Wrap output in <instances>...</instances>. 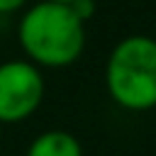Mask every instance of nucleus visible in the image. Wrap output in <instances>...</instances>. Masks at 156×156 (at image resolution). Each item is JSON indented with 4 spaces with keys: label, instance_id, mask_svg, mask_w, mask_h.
Wrapping results in <instances>:
<instances>
[{
    "label": "nucleus",
    "instance_id": "nucleus-3",
    "mask_svg": "<svg viewBox=\"0 0 156 156\" xmlns=\"http://www.w3.org/2000/svg\"><path fill=\"white\" fill-rule=\"evenodd\" d=\"M44 100L41 68L27 58L0 63V124H15L32 117Z\"/></svg>",
    "mask_w": 156,
    "mask_h": 156
},
{
    "label": "nucleus",
    "instance_id": "nucleus-8",
    "mask_svg": "<svg viewBox=\"0 0 156 156\" xmlns=\"http://www.w3.org/2000/svg\"><path fill=\"white\" fill-rule=\"evenodd\" d=\"M0 139H2V124H0Z\"/></svg>",
    "mask_w": 156,
    "mask_h": 156
},
{
    "label": "nucleus",
    "instance_id": "nucleus-7",
    "mask_svg": "<svg viewBox=\"0 0 156 156\" xmlns=\"http://www.w3.org/2000/svg\"><path fill=\"white\" fill-rule=\"evenodd\" d=\"M49 2H58V5H68V2H73V0H49Z\"/></svg>",
    "mask_w": 156,
    "mask_h": 156
},
{
    "label": "nucleus",
    "instance_id": "nucleus-5",
    "mask_svg": "<svg viewBox=\"0 0 156 156\" xmlns=\"http://www.w3.org/2000/svg\"><path fill=\"white\" fill-rule=\"evenodd\" d=\"M68 7L73 10V15H76L80 22L93 20V15H95V10H98L95 0H73V2H68Z\"/></svg>",
    "mask_w": 156,
    "mask_h": 156
},
{
    "label": "nucleus",
    "instance_id": "nucleus-1",
    "mask_svg": "<svg viewBox=\"0 0 156 156\" xmlns=\"http://www.w3.org/2000/svg\"><path fill=\"white\" fill-rule=\"evenodd\" d=\"M17 39L27 61L34 66L66 68L83 56L85 22H80L68 5L39 0L20 17Z\"/></svg>",
    "mask_w": 156,
    "mask_h": 156
},
{
    "label": "nucleus",
    "instance_id": "nucleus-4",
    "mask_svg": "<svg viewBox=\"0 0 156 156\" xmlns=\"http://www.w3.org/2000/svg\"><path fill=\"white\" fill-rule=\"evenodd\" d=\"M24 156H83V146L71 132L49 129L32 139Z\"/></svg>",
    "mask_w": 156,
    "mask_h": 156
},
{
    "label": "nucleus",
    "instance_id": "nucleus-6",
    "mask_svg": "<svg viewBox=\"0 0 156 156\" xmlns=\"http://www.w3.org/2000/svg\"><path fill=\"white\" fill-rule=\"evenodd\" d=\"M27 5V0H0V15H10V12H17Z\"/></svg>",
    "mask_w": 156,
    "mask_h": 156
},
{
    "label": "nucleus",
    "instance_id": "nucleus-2",
    "mask_svg": "<svg viewBox=\"0 0 156 156\" xmlns=\"http://www.w3.org/2000/svg\"><path fill=\"white\" fill-rule=\"evenodd\" d=\"M105 88L110 98L129 110L146 112L156 107V39L129 34L119 39L105 63Z\"/></svg>",
    "mask_w": 156,
    "mask_h": 156
}]
</instances>
